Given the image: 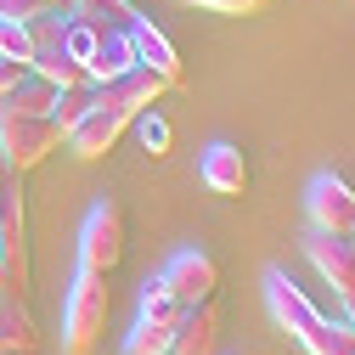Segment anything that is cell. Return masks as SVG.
I'll return each instance as SVG.
<instances>
[{
	"label": "cell",
	"instance_id": "obj_1",
	"mask_svg": "<svg viewBox=\"0 0 355 355\" xmlns=\"http://www.w3.org/2000/svg\"><path fill=\"white\" fill-rule=\"evenodd\" d=\"M102 327H107V277L79 271L62 299V355H91Z\"/></svg>",
	"mask_w": 355,
	"mask_h": 355
},
{
	"label": "cell",
	"instance_id": "obj_2",
	"mask_svg": "<svg viewBox=\"0 0 355 355\" xmlns=\"http://www.w3.org/2000/svg\"><path fill=\"white\" fill-rule=\"evenodd\" d=\"M57 147H62V130L46 113H12V107H0V158H6L17 175L40 169Z\"/></svg>",
	"mask_w": 355,
	"mask_h": 355
},
{
	"label": "cell",
	"instance_id": "obj_3",
	"mask_svg": "<svg viewBox=\"0 0 355 355\" xmlns=\"http://www.w3.org/2000/svg\"><path fill=\"white\" fill-rule=\"evenodd\" d=\"M119 259H124V214L119 203H96L91 214H85V226H79V271H119Z\"/></svg>",
	"mask_w": 355,
	"mask_h": 355
},
{
	"label": "cell",
	"instance_id": "obj_4",
	"mask_svg": "<svg viewBox=\"0 0 355 355\" xmlns=\"http://www.w3.org/2000/svg\"><path fill=\"white\" fill-rule=\"evenodd\" d=\"M304 214H310V232H355V187L344 175H333V169L310 175Z\"/></svg>",
	"mask_w": 355,
	"mask_h": 355
},
{
	"label": "cell",
	"instance_id": "obj_5",
	"mask_svg": "<svg viewBox=\"0 0 355 355\" xmlns=\"http://www.w3.org/2000/svg\"><path fill=\"white\" fill-rule=\"evenodd\" d=\"M265 310H271V322H277L282 333H293V338H304L310 327L327 316V310L310 299V293L282 271V265H271V271H265Z\"/></svg>",
	"mask_w": 355,
	"mask_h": 355
},
{
	"label": "cell",
	"instance_id": "obj_6",
	"mask_svg": "<svg viewBox=\"0 0 355 355\" xmlns=\"http://www.w3.org/2000/svg\"><path fill=\"white\" fill-rule=\"evenodd\" d=\"M130 119H136V113L107 107V102H91V113H85L62 141H68V153H73V158H107V153L119 147V136L130 130Z\"/></svg>",
	"mask_w": 355,
	"mask_h": 355
},
{
	"label": "cell",
	"instance_id": "obj_7",
	"mask_svg": "<svg viewBox=\"0 0 355 355\" xmlns=\"http://www.w3.org/2000/svg\"><path fill=\"white\" fill-rule=\"evenodd\" d=\"M164 91H169V79L153 73L147 62H136V68H124L119 79L91 85V102H107V107H124V113H141V107H158Z\"/></svg>",
	"mask_w": 355,
	"mask_h": 355
},
{
	"label": "cell",
	"instance_id": "obj_8",
	"mask_svg": "<svg viewBox=\"0 0 355 355\" xmlns=\"http://www.w3.org/2000/svg\"><path fill=\"white\" fill-rule=\"evenodd\" d=\"M304 254H310L316 277H322L338 299H344V293H355V237H349V232H310Z\"/></svg>",
	"mask_w": 355,
	"mask_h": 355
},
{
	"label": "cell",
	"instance_id": "obj_9",
	"mask_svg": "<svg viewBox=\"0 0 355 355\" xmlns=\"http://www.w3.org/2000/svg\"><path fill=\"white\" fill-rule=\"evenodd\" d=\"M169 282V293L181 299V304H198V299H214L220 288V271H214V259L203 248H181V254H169V265L158 271Z\"/></svg>",
	"mask_w": 355,
	"mask_h": 355
},
{
	"label": "cell",
	"instance_id": "obj_10",
	"mask_svg": "<svg viewBox=\"0 0 355 355\" xmlns=\"http://www.w3.org/2000/svg\"><path fill=\"white\" fill-rule=\"evenodd\" d=\"M23 232H28L23 181H6V192H0V259H6V277H17V288L28 282V254H23Z\"/></svg>",
	"mask_w": 355,
	"mask_h": 355
},
{
	"label": "cell",
	"instance_id": "obj_11",
	"mask_svg": "<svg viewBox=\"0 0 355 355\" xmlns=\"http://www.w3.org/2000/svg\"><path fill=\"white\" fill-rule=\"evenodd\" d=\"M198 181H203L214 198H243V192H248V158H243L232 141H214V147H203V158H198Z\"/></svg>",
	"mask_w": 355,
	"mask_h": 355
},
{
	"label": "cell",
	"instance_id": "obj_12",
	"mask_svg": "<svg viewBox=\"0 0 355 355\" xmlns=\"http://www.w3.org/2000/svg\"><path fill=\"white\" fill-rule=\"evenodd\" d=\"M214 338H220V310L214 299H198L181 310V322L169 333V355H214Z\"/></svg>",
	"mask_w": 355,
	"mask_h": 355
},
{
	"label": "cell",
	"instance_id": "obj_13",
	"mask_svg": "<svg viewBox=\"0 0 355 355\" xmlns=\"http://www.w3.org/2000/svg\"><path fill=\"white\" fill-rule=\"evenodd\" d=\"M40 349V322H34V310L0 288V355H34Z\"/></svg>",
	"mask_w": 355,
	"mask_h": 355
},
{
	"label": "cell",
	"instance_id": "obj_14",
	"mask_svg": "<svg viewBox=\"0 0 355 355\" xmlns=\"http://www.w3.org/2000/svg\"><path fill=\"white\" fill-rule=\"evenodd\" d=\"M130 40H136V62H147L153 73H164L169 85H181V51L169 46V34H158L147 17L130 23Z\"/></svg>",
	"mask_w": 355,
	"mask_h": 355
},
{
	"label": "cell",
	"instance_id": "obj_15",
	"mask_svg": "<svg viewBox=\"0 0 355 355\" xmlns=\"http://www.w3.org/2000/svg\"><path fill=\"white\" fill-rule=\"evenodd\" d=\"M91 85L102 79H119L124 68H136V40H130V28H102L96 34V51H91Z\"/></svg>",
	"mask_w": 355,
	"mask_h": 355
},
{
	"label": "cell",
	"instance_id": "obj_16",
	"mask_svg": "<svg viewBox=\"0 0 355 355\" xmlns=\"http://www.w3.org/2000/svg\"><path fill=\"white\" fill-rule=\"evenodd\" d=\"M51 102H57V85H51V79H40L34 68L12 85L6 96H0V107H12V113H46V119H51Z\"/></svg>",
	"mask_w": 355,
	"mask_h": 355
},
{
	"label": "cell",
	"instance_id": "obj_17",
	"mask_svg": "<svg viewBox=\"0 0 355 355\" xmlns=\"http://www.w3.org/2000/svg\"><path fill=\"white\" fill-rule=\"evenodd\" d=\"M181 310H187V304L169 293V282H164V277H147V282H141V304H136V316H141V322L175 327V322H181Z\"/></svg>",
	"mask_w": 355,
	"mask_h": 355
},
{
	"label": "cell",
	"instance_id": "obj_18",
	"mask_svg": "<svg viewBox=\"0 0 355 355\" xmlns=\"http://www.w3.org/2000/svg\"><path fill=\"white\" fill-rule=\"evenodd\" d=\"M299 344H304L310 355H355V327H349V322H333V316H322V322L310 327Z\"/></svg>",
	"mask_w": 355,
	"mask_h": 355
},
{
	"label": "cell",
	"instance_id": "obj_19",
	"mask_svg": "<svg viewBox=\"0 0 355 355\" xmlns=\"http://www.w3.org/2000/svg\"><path fill=\"white\" fill-rule=\"evenodd\" d=\"M68 12L85 17V23H96V28H130V23L141 17L130 0H68Z\"/></svg>",
	"mask_w": 355,
	"mask_h": 355
},
{
	"label": "cell",
	"instance_id": "obj_20",
	"mask_svg": "<svg viewBox=\"0 0 355 355\" xmlns=\"http://www.w3.org/2000/svg\"><path fill=\"white\" fill-rule=\"evenodd\" d=\"M130 130H136L141 153H153V158H164V153H169V141H175V130H169V119H164L158 107H141L136 119H130Z\"/></svg>",
	"mask_w": 355,
	"mask_h": 355
},
{
	"label": "cell",
	"instance_id": "obj_21",
	"mask_svg": "<svg viewBox=\"0 0 355 355\" xmlns=\"http://www.w3.org/2000/svg\"><path fill=\"white\" fill-rule=\"evenodd\" d=\"M85 113H91V85H73V91H57V102H51V124L62 130V136H68V130H73Z\"/></svg>",
	"mask_w": 355,
	"mask_h": 355
},
{
	"label": "cell",
	"instance_id": "obj_22",
	"mask_svg": "<svg viewBox=\"0 0 355 355\" xmlns=\"http://www.w3.org/2000/svg\"><path fill=\"white\" fill-rule=\"evenodd\" d=\"M96 34H102L96 23H85V17H73V12L62 17V46H68V57H73V62H91V51H96ZM85 73H91V68H85Z\"/></svg>",
	"mask_w": 355,
	"mask_h": 355
},
{
	"label": "cell",
	"instance_id": "obj_23",
	"mask_svg": "<svg viewBox=\"0 0 355 355\" xmlns=\"http://www.w3.org/2000/svg\"><path fill=\"white\" fill-rule=\"evenodd\" d=\"M169 333L175 327H158V322L136 316V327H130V338H124V355H169Z\"/></svg>",
	"mask_w": 355,
	"mask_h": 355
},
{
	"label": "cell",
	"instance_id": "obj_24",
	"mask_svg": "<svg viewBox=\"0 0 355 355\" xmlns=\"http://www.w3.org/2000/svg\"><path fill=\"white\" fill-rule=\"evenodd\" d=\"M0 57H12V62H28V57H34V34H28V23L0 17Z\"/></svg>",
	"mask_w": 355,
	"mask_h": 355
},
{
	"label": "cell",
	"instance_id": "obj_25",
	"mask_svg": "<svg viewBox=\"0 0 355 355\" xmlns=\"http://www.w3.org/2000/svg\"><path fill=\"white\" fill-rule=\"evenodd\" d=\"M46 12H68V0H0V17H17V23H34Z\"/></svg>",
	"mask_w": 355,
	"mask_h": 355
},
{
	"label": "cell",
	"instance_id": "obj_26",
	"mask_svg": "<svg viewBox=\"0 0 355 355\" xmlns=\"http://www.w3.org/2000/svg\"><path fill=\"white\" fill-rule=\"evenodd\" d=\"M187 6H203V12H220V17H248L265 0H187Z\"/></svg>",
	"mask_w": 355,
	"mask_h": 355
},
{
	"label": "cell",
	"instance_id": "obj_27",
	"mask_svg": "<svg viewBox=\"0 0 355 355\" xmlns=\"http://www.w3.org/2000/svg\"><path fill=\"white\" fill-rule=\"evenodd\" d=\"M23 73H28V62H12V57H0V96H6V91H12V85H17Z\"/></svg>",
	"mask_w": 355,
	"mask_h": 355
},
{
	"label": "cell",
	"instance_id": "obj_28",
	"mask_svg": "<svg viewBox=\"0 0 355 355\" xmlns=\"http://www.w3.org/2000/svg\"><path fill=\"white\" fill-rule=\"evenodd\" d=\"M344 322L355 327V293H344Z\"/></svg>",
	"mask_w": 355,
	"mask_h": 355
},
{
	"label": "cell",
	"instance_id": "obj_29",
	"mask_svg": "<svg viewBox=\"0 0 355 355\" xmlns=\"http://www.w3.org/2000/svg\"><path fill=\"white\" fill-rule=\"evenodd\" d=\"M0 288H6V259H0Z\"/></svg>",
	"mask_w": 355,
	"mask_h": 355
},
{
	"label": "cell",
	"instance_id": "obj_30",
	"mask_svg": "<svg viewBox=\"0 0 355 355\" xmlns=\"http://www.w3.org/2000/svg\"><path fill=\"white\" fill-rule=\"evenodd\" d=\"M0 192H6V175H0Z\"/></svg>",
	"mask_w": 355,
	"mask_h": 355
},
{
	"label": "cell",
	"instance_id": "obj_31",
	"mask_svg": "<svg viewBox=\"0 0 355 355\" xmlns=\"http://www.w3.org/2000/svg\"><path fill=\"white\" fill-rule=\"evenodd\" d=\"M349 237H355V232H349Z\"/></svg>",
	"mask_w": 355,
	"mask_h": 355
}]
</instances>
